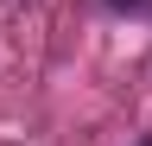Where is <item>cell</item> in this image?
<instances>
[{"mask_svg": "<svg viewBox=\"0 0 152 146\" xmlns=\"http://www.w3.org/2000/svg\"><path fill=\"white\" fill-rule=\"evenodd\" d=\"M108 7H121V13H140V19H152V0H108Z\"/></svg>", "mask_w": 152, "mask_h": 146, "instance_id": "obj_1", "label": "cell"}]
</instances>
